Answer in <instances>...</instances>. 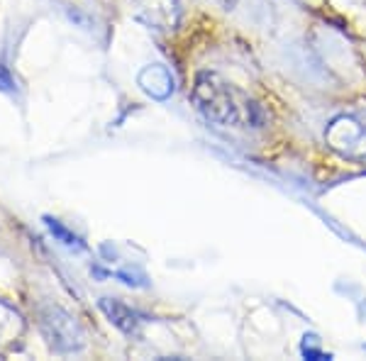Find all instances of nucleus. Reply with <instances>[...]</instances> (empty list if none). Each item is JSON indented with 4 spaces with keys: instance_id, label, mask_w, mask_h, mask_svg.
Instances as JSON below:
<instances>
[{
    "instance_id": "nucleus-1",
    "label": "nucleus",
    "mask_w": 366,
    "mask_h": 361,
    "mask_svg": "<svg viewBox=\"0 0 366 361\" xmlns=\"http://www.w3.org/2000/svg\"><path fill=\"white\" fill-rule=\"evenodd\" d=\"M191 100L196 110L212 125L232 129H257L264 127L267 115L242 88L229 84L220 74L200 71L193 81Z\"/></svg>"
},
{
    "instance_id": "nucleus-2",
    "label": "nucleus",
    "mask_w": 366,
    "mask_h": 361,
    "mask_svg": "<svg viewBox=\"0 0 366 361\" xmlns=\"http://www.w3.org/2000/svg\"><path fill=\"white\" fill-rule=\"evenodd\" d=\"M325 144L347 162L366 164V110L335 115L325 127Z\"/></svg>"
},
{
    "instance_id": "nucleus-3",
    "label": "nucleus",
    "mask_w": 366,
    "mask_h": 361,
    "mask_svg": "<svg viewBox=\"0 0 366 361\" xmlns=\"http://www.w3.org/2000/svg\"><path fill=\"white\" fill-rule=\"evenodd\" d=\"M39 327H42L46 345L59 354H74L86 347L84 330L59 305L42 307V312H39Z\"/></svg>"
},
{
    "instance_id": "nucleus-4",
    "label": "nucleus",
    "mask_w": 366,
    "mask_h": 361,
    "mask_svg": "<svg viewBox=\"0 0 366 361\" xmlns=\"http://www.w3.org/2000/svg\"><path fill=\"white\" fill-rule=\"evenodd\" d=\"M134 13L147 27L174 32L181 22V0H132Z\"/></svg>"
},
{
    "instance_id": "nucleus-5",
    "label": "nucleus",
    "mask_w": 366,
    "mask_h": 361,
    "mask_svg": "<svg viewBox=\"0 0 366 361\" xmlns=\"http://www.w3.org/2000/svg\"><path fill=\"white\" fill-rule=\"evenodd\" d=\"M22 335H25V320L13 305L0 300V354L20 345Z\"/></svg>"
},
{
    "instance_id": "nucleus-6",
    "label": "nucleus",
    "mask_w": 366,
    "mask_h": 361,
    "mask_svg": "<svg viewBox=\"0 0 366 361\" xmlns=\"http://www.w3.org/2000/svg\"><path fill=\"white\" fill-rule=\"evenodd\" d=\"M98 307L105 312V317H108L117 330H122L125 335H137V330L142 325V315L137 310H132V307L117 298H100Z\"/></svg>"
},
{
    "instance_id": "nucleus-7",
    "label": "nucleus",
    "mask_w": 366,
    "mask_h": 361,
    "mask_svg": "<svg viewBox=\"0 0 366 361\" xmlns=\"http://www.w3.org/2000/svg\"><path fill=\"white\" fill-rule=\"evenodd\" d=\"M137 84L142 91L147 93V96L157 98V100H164L171 96V91H174V79H171V74L164 66H147L139 71V79Z\"/></svg>"
},
{
    "instance_id": "nucleus-8",
    "label": "nucleus",
    "mask_w": 366,
    "mask_h": 361,
    "mask_svg": "<svg viewBox=\"0 0 366 361\" xmlns=\"http://www.w3.org/2000/svg\"><path fill=\"white\" fill-rule=\"evenodd\" d=\"M44 224L49 227V232L54 234V239L61 242L64 247H69V249H84V242H81L74 232H69V229L64 227V224L59 222V220H54V217L44 215Z\"/></svg>"
},
{
    "instance_id": "nucleus-9",
    "label": "nucleus",
    "mask_w": 366,
    "mask_h": 361,
    "mask_svg": "<svg viewBox=\"0 0 366 361\" xmlns=\"http://www.w3.org/2000/svg\"><path fill=\"white\" fill-rule=\"evenodd\" d=\"M0 91H3V93H17V81L13 79V74H10L3 64H0Z\"/></svg>"
},
{
    "instance_id": "nucleus-10",
    "label": "nucleus",
    "mask_w": 366,
    "mask_h": 361,
    "mask_svg": "<svg viewBox=\"0 0 366 361\" xmlns=\"http://www.w3.org/2000/svg\"><path fill=\"white\" fill-rule=\"evenodd\" d=\"M222 5H227V8H232V5H234V0H222Z\"/></svg>"
}]
</instances>
